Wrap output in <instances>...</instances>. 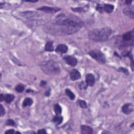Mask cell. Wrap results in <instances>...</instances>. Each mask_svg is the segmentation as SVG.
Returning <instances> with one entry per match:
<instances>
[{
  "instance_id": "obj_21",
  "label": "cell",
  "mask_w": 134,
  "mask_h": 134,
  "mask_svg": "<svg viewBox=\"0 0 134 134\" xmlns=\"http://www.w3.org/2000/svg\"><path fill=\"white\" fill-rule=\"evenodd\" d=\"M65 94H66L67 95H68V97H69L71 99L73 100V99H74V98H75V95H74L73 93L70 90L67 89L65 90Z\"/></svg>"
},
{
  "instance_id": "obj_32",
  "label": "cell",
  "mask_w": 134,
  "mask_h": 134,
  "mask_svg": "<svg viewBox=\"0 0 134 134\" xmlns=\"http://www.w3.org/2000/svg\"><path fill=\"white\" fill-rule=\"evenodd\" d=\"M3 100H4V96L2 94H1V95H0V101L2 102Z\"/></svg>"
},
{
  "instance_id": "obj_25",
  "label": "cell",
  "mask_w": 134,
  "mask_h": 134,
  "mask_svg": "<svg viewBox=\"0 0 134 134\" xmlns=\"http://www.w3.org/2000/svg\"><path fill=\"white\" fill-rule=\"evenodd\" d=\"M6 125L8 126H14L15 125V122L13 120L9 119L6 121Z\"/></svg>"
},
{
  "instance_id": "obj_5",
  "label": "cell",
  "mask_w": 134,
  "mask_h": 134,
  "mask_svg": "<svg viewBox=\"0 0 134 134\" xmlns=\"http://www.w3.org/2000/svg\"><path fill=\"white\" fill-rule=\"evenodd\" d=\"M21 16L25 18L28 20H38L40 17V15L35 11H27L21 12L20 14Z\"/></svg>"
},
{
  "instance_id": "obj_19",
  "label": "cell",
  "mask_w": 134,
  "mask_h": 134,
  "mask_svg": "<svg viewBox=\"0 0 134 134\" xmlns=\"http://www.w3.org/2000/svg\"><path fill=\"white\" fill-rule=\"evenodd\" d=\"M62 120H63V117L62 116H60V115H57L55 116L52 119V121H54V123H56L57 125H59L60 124Z\"/></svg>"
},
{
  "instance_id": "obj_26",
  "label": "cell",
  "mask_w": 134,
  "mask_h": 134,
  "mask_svg": "<svg viewBox=\"0 0 134 134\" xmlns=\"http://www.w3.org/2000/svg\"><path fill=\"white\" fill-rule=\"evenodd\" d=\"M0 113H1V116H3L5 113L4 108L3 106L2 105H0Z\"/></svg>"
},
{
  "instance_id": "obj_12",
  "label": "cell",
  "mask_w": 134,
  "mask_h": 134,
  "mask_svg": "<svg viewBox=\"0 0 134 134\" xmlns=\"http://www.w3.org/2000/svg\"><path fill=\"white\" fill-rule=\"evenodd\" d=\"M70 78L72 81H76L81 78V76L79 71L77 69H73L70 72Z\"/></svg>"
},
{
  "instance_id": "obj_34",
  "label": "cell",
  "mask_w": 134,
  "mask_h": 134,
  "mask_svg": "<svg viewBox=\"0 0 134 134\" xmlns=\"http://www.w3.org/2000/svg\"><path fill=\"white\" fill-rule=\"evenodd\" d=\"M125 2H126V3L127 5H129V4H130L132 2V1H126Z\"/></svg>"
},
{
  "instance_id": "obj_22",
  "label": "cell",
  "mask_w": 134,
  "mask_h": 134,
  "mask_svg": "<svg viewBox=\"0 0 134 134\" xmlns=\"http://www.w3.org/2000/svg\"><path fill=\"white\" fill-rule=\"evenodd\" d=\"M78 104L80 107L82 108H86L88 107V106H87V104L85 101L82 100V99H79V100H78Z\"/></svg>"
},
{
  "instance_id": "obj_27",
  "label": "cell",
  "mask_w": 134,
  "mask_h": 134,
  "mask_svg": "<svg viewBox=\"0 0 134 134\" xmlns=\"http://www.w3.org/2000/svg\"><path fill=\"white\" fill-rule=\"evenodd\" d=\"M87 85H86V83H85V82H82L81 83L80 85H79V88L81 89H86V87H87Z\"/></svg>"
},
{
  "instance_id": "obj_23",
  "label": "cell",
  "mask_w": 134,
  "mask_h": 134,
  "mask_svg": "<svg viewBox=\"0 0 134 134\" xmlns=\"http://www.w3.org/2000/svg\"><path fill=\"white\" fill-rule=\"evenodd\" d=\"M16 91L19 93H21L24 91V86L23 85H18L16 88H15Z\"/></svg>"
},
{
  "instance_id": "obj_10",
  "label": "cell",
  "mask_w": 134,
  "mask_h": 134,
  "mask_svg": "<svg viewBox=\"0 0 134 134\" xmlns=\"http://www.w3.org/2000/svg\"><path fill=\"white\" fill-rule=\"evenodd\" d=\"M123 13L131 18H134V7L130 6V7H127L125 8L123 10Z\"/></svg>"
},
{
  "instance_id": "obj_28",
  "label": "cell",
  "mask_w": 134,
  "mask_h": 134,
  "mask_svg": "<svg viewBox=\"0 0 134 134\" xmlns=\"http://www.w3.org/2000/svg\"><path fill=\"white\" fill-rule=\"evenodd\" d=\"M119 70L120 71H122V72H124L125 74H128V70L126 69H125V68H120Z\"/></svg>"
},
{
  "instance_id": "obj_3",
  "label": "cell",
  "mask_w": 134,
  "mask_h": 134,
  "mask_svg": "<svg viewBox=\"0 0 134 134\" xmlns=\"http://www.w3.org/2000/svg\"><path fill=\"white\" fill-rule=\"evenodd\" d=\"M40 67L43 72L49 76H56L60 73V67L57 62L54 60L42 61Z\"/></svg>"
},
{
  "instance_id": "obj_8",
  "label": "cell",
  "mask_w": 134,
  "mask_h": 134,
  "mask_svg": "<svg viewBox=\"0 0 134 134\" xmlns=\"http://www.w3.org/2000/svg\"><path fill=\"white\" fill-rule=\"evenodd\" d=\"M64 60H65V62H66L68 64H69L72 67L76 66L78 63L77 59L75 57H73V56H65L64 57Z\"/></svg>"
},
{
  "instance_id": "obj_13",
  "label": "cell",
  "mask_w": 134,
  "mask_h": 134,
  "mask_svg": "<svg viewBox=\"0 0 134 134\" xmlns=\"http://www.w3.org/2000/svg\"><path fill=\"white\" fill-rule=\"evenodd\" d=\"M81 130L82 134H92L93 133V129L92 128L89 126L83 125L81 126Z\"/></svg>"
},
{
  "instance_id": "obj_9",
  "label": "cell",
  "mask_w": 134,
  "mask_h": 134,
  "mask_svg": "<svg viewBox=\"0 0 134 134\" xmlns=\"http://www.w3.org/2000/svg\"><path fill=\"white\" fill-rule=\"evenodd\" d=\"M121 110L124 114L127 115L130 114L134 111V105L132 103L126 104L123 105Z\"/></svg>"
},
{
  "instance_id": "obj_16",
  "label": "cell",
  "mask_w": 134,
  "mask_h": 134,
  "mask_svg": "<svg viewBox=\"0 0 134 134\" xmlns=\"http://www.w3.org/2000/svg\"><path fill=\"white\" fill-rule=\"evenodd\" d=\"M45 50L47 51L51 52L54 51V46H53V42H47V43L45 47Z\"/></svg>"
},
{
  "instance_id": "obj_24",
  "label": "cell",
  "mask_w": 134,
  "mask_h": 134,
  "mask_svg": "<svg viewBox=\"0 0 134 134\" xmlns=\"http://www.w3.org/2000/svg\"><path fill=\"white\" fill-rule=\"evenodd\" d=\"M72 10L74 12H84L85 11V8L83 7H76V8H71Z\"/></svg>"
},
{
  "instance_id": "obj_31",
  "label": "cell",
  "mask_w": 134,
  "mask_h": 134,
  "mask_svg": "<svg viewBox=\"0 0 134 134\" xmlns=\"http://www.w3.org/2000/svg\"><path fill=\"white\" fill-rule=\"evenodd\" d=\"M47 85V82L45 81H42L41 82H40V86H44Z\"/></svg>"
},
{
  "instance_id": "obj_7",
  "label": "cell",
  "mask_w": 134,
  "mask_h": 134,
  "mask_svg": "<svg viewBox=\"0 0 134 134\" xmlns=\"http://www.w3.org/2000/svg\"><path fill=\"white\" fill-rule=\"evenodd\" d=\"M60 10L61 9L59 8L52 7H41L37 8V10L43 11L46 13H51V14L55 13L56 12L60 11Z\"/></svg>"
},
{
  "instance_id": "obj_14",
  "label": "cell",
  "mask_w": 134,
  "mask_h": 134,
  "mask_svg": "<svg viewBox=\"0 0 134 134\" xmlns=\"http://www.w3.org/2000/svg\"><path fill=\"white\" fill-rule=\"evenodd\" d=\"M68 47L63 44L59 45L56 49V51L57 52L61 53V54H64L68 51Z\"/></svg>"
},
{
  "instance_id": "obj_29",
  "label": "cell",
  "mask_w": 134,
  "mask_h": 134,
  "mask_svg": "<svg viewBox=\"0 0 134 134\" xmlns=\"http://www.w3.org/2000/svg\"><path fill=\"white\" fill-rule=\"evenodd\" d=\"M14 133V129H10L7 131H6L5 132V134H12Z\"/></svg>"
},
{
  "instance_id": "obj_18",
  "label": "cell",
  "mask_w": 134,
  "mask_h": 134,
  "mask_svg": "<svg viewBox=\"0 0 134 134\" xmlns=\"http://www.w3.org/2000/svg\"><path fill=\"white\" fill-rule=\"evenodd\" d=\"M33 103V101L32 99L30 98H26L24 99L23 103V106L26 107L28 106H31Z\"/></svg>"
},
{
  "instance_id": "obj_33",
  "label": "cell",
  "mask_w": 134,
  "mask_h": 134,
  "mask_svg": "<svg viewBox=\"0 0 134 134\" xmlns=\"http://www.w3.org/2000/svg\"><path fill=\"white\" fill-rule=\"evenodd\" d=\"M50 90H48V91H47V92H46V93H45V95H46V96H49V95H50Z\"/></svg>"
},
{
  "instance_id": "obj_1",
  "label": "cell",
  "mask_w": 134,
  "mask_h": 134,
  "mask_svg": "<svg viewBox=\"0 0 134 134\" xmlns=\"http://www.w3.org/2000/svg\"><path fill=\"white\" fill-rule=\"evenodd\" d=\"M55 24L57 26L67 27L79 30L83 25V22L75 15L61 14L56 17Z\"/></svg>"
},
{
  "instance_id": "obj_6",
  "label": "cell",
  "mask_w": 134,
  "mask_h": 134,
  "mask_svg": "<svg viewBox=\"0 0 134 134\" xmlns=\"http://www.w3.org/2000/svg\"><path fill=\"white\" fill-rule=\"evenodd\" d=\"M114 8V7L112 4H105L104 5L98 4L96 6V9L100 13H103V12H106L107 13H111L113 11Z\"/></svg>"
},
{
  "instance_id": "obj_2",
  "label": "cell",
  "mask_w": 134,
  "mask_h": 134,
  "mask_svg": "<svg viewBox=\"0 0 134 134\" xmlns=\"http://www.w3.org/2000/svg\"><path fill=\"white\" fill-rule=\"evenodd\" d=\"M112 32V29L108 27L94 29L89 32V37L93 41L104 42L108 40L111 35Z\"/></svg>"
},
{
  "instance_id": "obj_30",
  "label": "cell",
  "mask_w": 134,
  "mask_h": 134,
  "mask_svg": "<svg viewBox=\"0 0 134 134\" xmlns=\"http://www.w3.org/2000/svg\"><path fill=\"white\" fill-rule=\"evenodd\" d=\"M37 133H38V134H46V132L45 129H42L39 130L38 132H37Z\"/></svg>"
},
{
  "instance_id": "obj_20",
  "label": "cell",
  "mask_w": 134,
  "mask_h": 134,
  "mask_svg": "<svg viewBox=\"0 0 134 134\" xmlns=\"http://www.w3.org/2000/svg\"><path fill=\"white\" fill-rule=\"evenodd\" d=\"M54 111L57 115H60L62 113L61 107L59 104H55L54 106Z\"/></svg>"
},
{
  "instance_id": "obj_15",
  "label": "cell",
  "mask_w": 134,
  "mask_h": 134,
  "mask_svg": "<svg viewBox=\"0 0 134 134\" xmlns=\"http://www.w3.org/2000/svg\"><path fill=\"white\" fill-rule=\"evenodd\" d=\"M133 33L132 32H129L124 34L123 39L125 41H130L133 38Z\"/></svg>"
},
{
  "instance_id": "obj_4",
  "label": "cell",
  "mask_w": 134,
  "mask_h": 134,
  "mask_svg": "<svg viewBox=\"0 0 134 134\" xmlns=\"http://www.w3.org/2000/svg\"><path fill=\"white\" fill-rule=\"evenodd\" d=\"M89 55L99 63L104 64L106 62L104 55L99 50H92L89 52Z\"/></svg>"
},
{
  "instance_id": "obj_35",
  "label": "cell",
  "mask_w": 134,
  "mask_h": 134,
  "mask_svg": "<svg viewBox=\"0 0 134 134\" xmlns=\"http://www.w3.org/2000/svg\"><path fill=\"white\" fill-rule=\"evenodd\" d=\"M27 2H33V3H34V2H38V1H27Z\"/></svg>"
},
{
  "instance_id": "obj_17",
  "label": "cell",
  "mask_w": 134,
  "mask_h": 134,
  "mask_svg": "<svg viewBox=\"0 0 134 134\" xmlns=\"http://www.w3.org/2000/svg\"><path fill=\"white\" fill-rule=\"evenodd\" d=\"M14 95L13 94H7L4 96V101L7 103H11L14 100Z\"/></svg>"
},
{
  "instance_id": "obj_11",
  "label": "cell",
  "mask_w": 134,
  "mask_h": 134,
  "mask_svg": "<svg viewBox=\"0 0 134 134\" xmlns=\"http://www.w3.org/2000/svg\"><path fill=\"white\" fill-rule=\"evenodd\" d=\"M85 81L86 85L89 86H92L94 85L95 81L94 75L91 73L87 74L85 78Z\"/></svg>"
}]
</instances>
